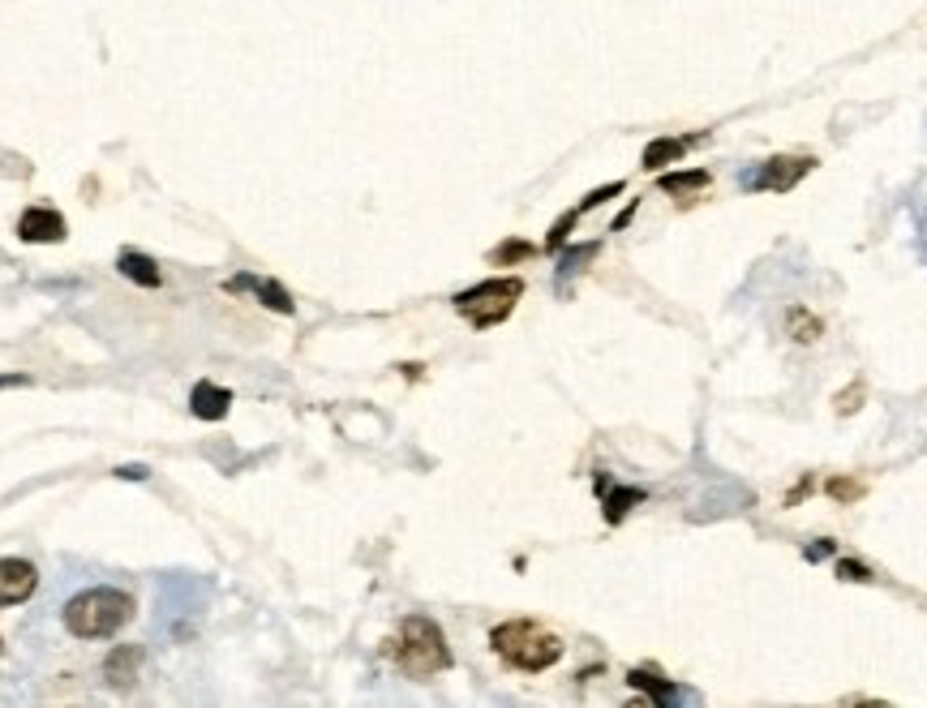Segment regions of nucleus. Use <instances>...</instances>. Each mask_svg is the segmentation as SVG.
I'll list each match as a JSON object with an SVG mask.
<instances>
[{"label":"nucleus","mask_w":927,"mask_h":708,"mask_svg":"<svg viewBox=\"0 0 927 708\" xmlns=\"http://www.w3.org/2000/svg\"><path fill=\"white\" fill-rule=\"evenodd\" d=\"M490 644L511 670H524V674H541L550 670L559 657H563V639L554 636L550 627L533 623V619H511V623H499L490 632Z\"/></svg>","instance_id":"1"},{"label":"nucleus","mask_w":927,"mask_h":708,"mask_svg":"<svg viewBox=\"0 0 927 708\" xmlns=\"http://www.w3.org/2000/svg\"><path fill=\"white\" fill-rule=\"evenodd\" d=\"M134 619V597L121 588H86L65 606V632L77 639H108Z\"/></svg>","instance_id":"2"},{"label":"nucleus","mask_w":927,"mask_h":708,"mask_svg":"<svg viewBox=\"0 0 927 708\" xmlns=\"http://www.w3.org/2000/svg\"><path fill=\"white\" fill-rule=\"evenodd\" d=\"M391 657H395L400 670L413 674V679H429V674H438V670L451 666L447 636L438 632L434 619H422V614H413V619L400 623V636L391 639Z\"/></svg>","instance_id":"3"},{"label":"nucleus","mask_w":927,"mask_h":708,"mask_svg":"<svg viewBox=\"0 0 927 708\" xmlns=\"http://www.w3.org/2000/svg\"><path fill=\"white\" fill-rule=\"evenodd\" d=\"M524 296V283L515 280H486L477 283V288H468V292H460L455 296V309L473 322V327H495L502 322L511 309H515V301Z\"/></svg>","instance_id":"4"},{"label":"nucleus","mask_w":927,"mask_h":708,"mask_svg":"<svg viewBox=\"0 0 927 708\" xmlns=\"http://www.w3.org/2000/svg\"><path fill=\"white\" fill-rule=\"evenodd\" d=\"M812 163L816 159H807V155H778V159L760 163L756 172H747L743 185L747 190H794V181H803L812 172Z\"/></svg>","instance_id":"5"},{"label":"nucleus","mask_w":927,"mask_h":708,"mask_svg":"<svg viewBox=\"0 0 927 708\" xmlns=\"http://www.w3.org/2000/svg\"><path fill=\"white\" fill-rule=\"evenodd\" d=\"M17 236L26 245H57V241L70 236V223H65V215L52 211V207H31V211H22V219H17Z\"/></svg>","instance_id":"6"},{"label":"nucleus","mask_w":927,"mask_h":708,"mask_svg":"<svg viewBox=\"0 0 927 708\" xmlns=\"http://www.w3.org/2000/svg\"><path fill=\"white\" fill-rule=\"evenodd\" d=\"M39 588V571L26 559H0V610L4 606H22L26 597H35Z\"/></svg>","instance_id":"7"},{"label":"nucleus","mask_w":927,"mask_h":708,"mask_svg":"<svg viewBox=\"0 0 927 708\" xmlns=\"http://www.w3.org/2000/svg\"><path fill=\"white\" fill-rule=\"evenodd\" d=\"M138 670H143V648L138 644H121V648H112V657L103 661V679L112 683V687H134L138 683Z\"/></svg>","instance_id":"8"},{"label":"nucleus","mask_w":927,"mask_h":708,"mask_svg":"<svg viewBox=\"0 0 927 708\" xmlns=\"http://www.w3.org/2000/svg\"><path fill=\"white\" fill-rule=\"evenodd\" d=\"M228 408H232V391H223V387H215V382H198L194 395H190V413H194L198 422H223Z\"/></svg>","instance_id":"9"},{"label":"nucleus","mask_w":927,"mask_h":708,"mask_svg":"<svg viewBox=\"0 0 927 708\" xmlns=\"http://www.w3.org/2000/svg\"><path fill=\"white\" fill-rule=\"evenodd\" d=\"M223 288H228V292H245V288H249V292H258V301H263L267 309H276V314H292V309H296V305H292V296H288V292H284V288H280L276 280H258V276H236V280H228Z\"/></svg>","instance_id":"10"},{"label":"nucleus","mask_w":927,"mask_h":708,"mask_svg":"<svg viewBox=\"0 0 927 708\" xmlns=\"http://www.w3.org/2000/svg\"><path fill=\"white\" fill-rule=\"evenodd\" d=\"M117 263H121V276H125V280L143 283V288H159V283H163V271L155 267V258H146L138 249H121Z\"/></svg>","instance_id":"11"},{"label":"nucleus","mask_w":927,"mask_h":708,"mask_svg":"<svg viewBox=\"0 0 927 708\" xmlns=\"http://www.w3.org/2000/svg\"><path fill=\"white\" fill-rule=\"evenodd\" d=\"M692 146V138H657L648 142V150H644V168H661V163H674V159H683V150Z\"/></svg>","instance_id":"12"},{"label":"nucleus","mask_w":927,"mask_h":708,"mask_svg":"<svg viewBox=\"0 0 927 708\" xmlns=\"http://www.w3.org/2000/svg\"><path fill=\"white\" fill-rule=\"evenodd\" d=\"M709 185V172H670V176H661V190L666 194H692V190H705Z\"/></svg>","instance_id":"13"},{"label":"nucleus","mask_w":927,"mask_h":708,"mask_svg":"<svg viewBox=\"0 0 927 708\" xmlns=\"http://www.w3.org/2000/svg\"><path fill=\"white\" fill-rule=\"evenodd\" d=\"M627 502H641V490H623V495L610 498V506H606V520H610V524H619V520H623V515L632 511Z\"/></svg>","instance_id":"14"},{"label":"nucleus","mask_w":927,"mask_h":708,"mask_svg":"<svg viewBox=\"0 0 927 708\" xmlns=\"http://www.w3.org/2000/svg\"><path fill=\"white\" fill-rule=\"evenodd\" d=\"M533 254V245H524V241H511V245H502L495 249V263H511V258H528Z\"/></svg>","instance_id":"15"},{"label":"nucleus","mask_w":927,"mask_h":708,"mask_svg":"<svg viewBox=\"0 0 927 708\" xmlns=\"http://www.w3.org/2000/svg\"><path fill=\"white\" fill-rule=\"evenodd\" d=\"M838 571H842V579H871V571H867V566H858V563H842Z\"/></svg>","instance_id":"16"},{"label":"nucleus","mask_w":927,"mask_h":708,"mask_svg":"<svg viewBox=\"0 0 927 708\" xmlns=\"http://www.w3.org/2000/svg\"><path fill=\"white\" fill-rule=\"evenodd\" d=\"M829 490H833V495H838V498H858V495H863V490H858L855 481H833Z\"/></svg>","instance_id":"17"},{"label":"nucleus","mask_w":927,"mask_h":708,"mask_svg":"<svg viewBox=\"0 0 927 708\" xmlns=\"http://www.w3.org/2000/svg\"><path fill=\"white\" fill-rule=\"evenodd\" d=\"M855 400H858V387L851 391V395H842V413H855V408H858Z\"/></svg>","instance_id":"18"},{"label":"nucleus","mask_w":927,"mask_h":708,"mask_svg":"<svg viewBox=\"0 0 927 708\" xmlns=\"http://www.w3.org/2000/svg\"><path fill=\"white\" fill-rule=\"evenodd\" d=\"M22 382H26L22 374H4V378H0V387H22Z\"/></svg>","instance_id":"19"},{"label":"nucleus","mask_w":927,"mask_h":708,"mask_svg":"<svg viewBox=\"0 0 927 708\" xmlns=\"http://www.w3.org/2000/svg\"><path fill=\"white\" fill-rule=\"evenodd\" d=\"M0 652H4V644H0Z\"/></svg>","instance_id":"20"}]
</instances>
